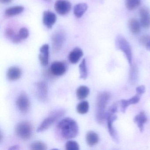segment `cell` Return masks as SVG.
Wrapping results in <instances>:
<instances>
[{"mask_svg": "<svg viewBox=\"0 0 150 150\" xmlns=\"http://www.w3.org/2000/svg\"><path fill=\"white\" fill-rule=\"evenodd\" d=\"M65 39L64 34L61 31H57L52 38V49L54 52H58L61 49Z\"/></svg>", "mask_w": 150, "mask_h": 150, "instance_id": "11", "label": "cell"}, {"mask_svg": "<svg viewBox=\"0 0 150 150\" xmlns=\"http://www.w3.org/2000/svg\"><path fill=\"white\" fill-rule=\"evenodd\" d=\"M16 105L22 113L28 112L30 107V102L27 95L24 92L21 93L16 100Z\"/></svg>", "mask_w": 150, "mask_h": 150, "instance_id": "9", "label": "cell"}, {"mask_svg": "<svg viewBox=\"0 0 150 150\" xmlns=\"http://www.w3.org/2000/svg\"><path fill=\"white\" fill-rule=\"evenodd\" d=\"M56 12L60 15H65L71 11V4L67 0H57L54 6Z\"/></svg>", "mask_w": 150, "mask_h": 150, "instance_id": "10", "label": "cell"}, {"mask_svg": "<svg viewBox=\"0 0 150 150\" xmlns=\"http://www.w3.org/2000/svg\"><path fill=\"white\" fill-rule=\"evenodd\" d=\"M88 6L86 3H79L75 5L74 8V13L77 18H80L86 13Z\"/></svg>", "mask_w": 150, "mask_h": 150, "instance_id": "20", "label": "cell"}, {"mask_svg": "<svg viewBox=\"0 0 150 150\" xmlns=\"http://www.w3.org/2000/svg\"><path fill=\"white\" fill-rule=\"evenodd\" d=\"M89 103L87 101H83L77 105L76 110L79 114L84 115L86 114L89 110Z\"/></svg>", "mask_w": 150, "mask_h": 150, "instance_id": "24", "label": "cell"}, {"mask_svg": "<svg viewBox=\"0 0 150 150\" xmlns=\"http://www.w3.org/2000/svg\"><path fill=\"white\" fill-rule=\"evenodd\" d=\"M16 134L18 137L24 140L30 139L33 133L32 125L28 121H22L16 125L15 128Z\"/></svg>", "mask_w": 150, "mask_h": 150, "instance_id": "4", "label": "cell"}, {"mask_svg": "<svg viewBox=\"0 0 150 150\" xmlns=\"http://www.w3.org/2000/svg\"><path fill=\"white\" fill-rule=\"evenodd\" d=\"M45 1H51V0H44Z\"/></svg>", "mask_w": 150, "mask_h": 150, "instance_id": "36", "label": "cell"}, {"mask_svg": "<svg viewBox=\"0 0 150 150\" xmlns=\"http://www.w3.org/2000/svg\"><path fill=\"white\" fill-rule=\"evenodd\" d=\"M134 123L137 125L140 132L144 131V124L147 121V117L144 111H141L139 114L136 116L133 119Z\"/></svg>", "mask_w": 150, "mask_h": 150, "instance_id": "18", "label": "cell"}, {"mask_svg": "<svg viewBox=\"0 0 150 150\" xmlns=\"http://www.w3.org/2000/svg\"><path fill=\"white\" fill-rule=\"evenodd\" d=\"M24 7L22 6H16L8 8L5 12V14L7 16H13L21 13L23 10Z\"/></svg>", "mask_w": 150, "mask_h": 150, "instance_id": "23", "label": "cell"}, {"mask_svg": "<svg viewBox=\"0 0 150 150\" xmlns=\"http://www.w3.org/2000/svg\"><path fill=\"white\" fill-rule=\"evenodd\" d=\"M67 70V65L61 61H55L51 65L49 72L51 74L56 76L64 75Z\"/></svg>", "mask_w": 150, "mask_h": 150, "instance_id": "8", "label": "cell"}, {"mask_svg": "<svg viewBox=\"0 0 150 150\" xmlns=\"http://www.w3.org/2000/svg\"><path fill=\"white\" fill-rule=\"evenodd\" d=\"M115 44L117 49L124 53L128 63L131 66L132 65V52L128 41L122 36L118 35L116 38Z\"/></svg>", "mask_w": 150, "mask_h": 150, "instance_id": "5", "label": "cell"}, {"mask_svg": "<svg viewBox=\"0 0 150 150\" xmlns=\"http://www.w3.org/2000/svg\"><path fill=\"white\" fill-rule=\"evenodd\" d=\"M35 91L37 97L42 101H45L48 98V86L44 81H39L35 84Z\"/></svg>", "mask_w": 150, "mask_h": 150, "instance_id": "7", "label": "cell"}, {"mask_svg": "<svg viewBox=\"0 0 150 150\" xmlns=\"http://www.w3.org/2000/svg\"><path fill=\"white\" fill-rule=\"evenodd\" d=\"M65 148L67 150H79V146L76 141L69 140L66 144Z\"/></svg>", "mask_w": 150, "mask_h": 150, "instance_id": "29", "label": "cell"}, {"mask_svg": "<svg viewBox=\"0 0 150 150\" xmlns=\"http://www.w3.org/2000/svg\"><path fill=\"white\" fill-rule=\"evenodd\" d=\"M21 76V70L17 67H11L8 68L7 72V78L11 81L19 80Z\"/></svg>", "mask_w": 150, "mask_h": 150, "instance_id": "16", "label": "cell"}, {"mask_svg": "<svg viewBox=\"0 0 150 150\" xmlns=\"http://www.w3.org/2000/svg\"><path fill=\"white\" fill-rule=\"evenodd\" d=\"M62 137L69 139L75 137L79 133V126L75 120L70 117H66L60 120L57 125Z\"/></svg>", "mask_w": 150, "mask_h": 150, "instance_id": "1", "label": "cell"}, {"mask_svg": "<svg viewBox=\"0 0 150 150\" xmlns=\"http://www.w3.org/2000/svg\"><path fill=\"white\" fill-rule=\"evenodd\" d=\"M145 92V87L144 86H139L136 88V93L137 94L141 96Z\"/></svg>", "mask_w": 150, "mask_h": 150, "instance_id": "33", "label": "cell"}, {"mask_svg": "<svg viewBox=\"0 0 150 150\" xmlns=\"http://www.w3.org/2000/svg\"><path fill=\"white\" fill-rule=\"evenodd\" d=\"M129 73V80L132 84H135L138 78V69L135 66L132 65Z\"/></svg>", "mask_w": 150, "mask_h": 150, "instance_id": "28", "label": "cell"}, {"mask_svg": "<svg viewBox=\"0 0 150 150\" xmlns=\"http://www.w3.org/2000/svg\"><path fill=\"white\" fill-rule=\"evenodd\" d=\"M83 55V52L81 49L79 47H76L69 53L68 59L71 64H77Z\"/></svg>", "mask_w": 150, "mask_h": 150, "instance_id": "17", "label": "cell"}, {"mask_svg": "<svg viewBox=\"0 0 150 150\" xmlns=\"http://www.w3.org/2000/svg\"><path fill=\"white\" fill-rule=\"evenodd\" d=\"M56 14L50 11H45L43 15V22L48 28L51 29L57 21Z\"/></svg>", "mask_w": 150, "mask_h": 150, "instance_id": "12", "label": "cell"}, {"mask_svg": "<svg viewBox=\"0 0 150 150\" xmlns=\"http://www.w3.org/2000/svg\"><path fill=\"white\" fill-rule=\"evenodd\" d=\"M141 0H125V6L129 10H133L140 5Z\"/></svg>", "mask_w": 150, "mask_h": 150, "instance_id": "27", "label": "cell"}, {"mask_svg": "<svg viewBox=\"0 0 150 150\" xmlns=\"http://www.w3.org/2000/svg\"><path fill=\"white\" fill-rule=\"evenodd\" d=\"M90 93V90L86 86H81L76 90V96L78 100H83L86 98Z\"/></svg>", "mask_w": 150, "mask_h": 150, "instance_id": "22", "label": "cell"}, {"mask_svg": "<svg viewBox=\"0 0 150 150\" xmlns=\"http://www.w3.org/2000/svg\"><path fill=\"white\" fill-rule=\"evenodd\" d=\"M141 26L145 28H150V14L149 9L146 8H140L139 11Z\"/></svg>", "mask_w": 150, "mask_h": 150, "instance_id": "13", "label": "cell"}, {"mask_svg": "<svg viewBox=\"0 0 150 150\" xmlns=\"http://www.w3.org/2000/svg\"><path fill=\"white\" fill-rule=\"evenodd\" d=\"M20 149V146H19L15 145L10 147L9 150H19Z\"/></svg>", "mask_w": 150, "mask_h": 150, "instance_id": "35", "label": "cell"}, {"mask_svg": "<svg viewBox=\"0 0 150 150\" xmlns=\"http://www.w3.org/2000/svg\"><path fill=\"white\" fill-rule=\"evenodd\" d=\"M141 96L137 94L136 95L132 96L130 99L127 100L122 99L121 100L119 103L121 107V111L123 113H125L126 109L129 106L132 104H136L139 101Z\"/></svg>", "mask_w": 150, "mask_h": 150, "instance_id": "14", "label": "cell"}, {"mask_svg": "<svg viewBox=\"0 0 150 150\" xmlns=\"http://www.w3.org/2000/svg\"><path fill=\"white\" fill-rule=\"evenodd\" d=\"M115 114L108 110V112H106V119L108 124L109 133L113 140L116 143H117L119 142V138L117 132L113 126V123L117 118V116Z\"/></svg>", "mask_w": 150, "mask_h": 150, "instance_id": "6", "label": "cell"}, {"mask_svg": "<svg viewBox=\"0 0 150 150\" xmlns=\"http://www.w3.org/2000/svg\"><path fill=\"white\" fill-rule=\"evenodd\" d=\"M13 0H0L1 3L3 4H8L13 1Z\"/></svg>", "mask_w": 150, "mask_h": 150, "instance_id": "34", "label": "cell"}, {"mask_svg": "<svg viewBox=\"0 0 150 150\" xmlns=\"http://www.w3.org/2000/svg\"><path fill=\"white\" fill-rule=\"evenodd\" d=\"M39 59L42 65H48L49 59V46L48 44L44 45L40 48Z\"/></svg>", "mask_w": 150, "mask_h": 150, "instance_id": "15", "label": "cell"}, {"mask_svg": "<svg viewBox=\"0 0 150 150\" xmlns=\"http://www.w3.org/2000/svg\"><path fill=\"white\" fill-rule=\"evenodd\" d=\"M80 78L83 79H86L88 77L87 67L86 65V59H84L80 64L79 66Z\"/></svg>", "mask_w": 150, "mask_h": 150, "instance_id": "25", "label": "cell"}, {"mask_svg": "<svg viewBox=\"0 0 150 150\" xmlns=\"http://www.w3.org/2000/svg\"><path fill=\"white\" fill-rule=\"evenodd\" d=\"M110 97V93L106 91L100 92L97 95L96 101V122L100 124H103L106 119V112H105V109Z\"/></svg>", "mask_w": 150, "mask_h": 150, "instance_id": "2", "label": "cell"}, {"mask_svg": "<svg viewBox=\"0 0 150 150\" xmlns=\"http://www.w3.org/2000/svg\"><path fill=\"white\" fill-rule=\"evenodd\" d=\"M65 112V110L64 109L56 110L52 111L38 128L37 132H42L49 129L57 120L62 117Z\"/></svg>", "mask_w": 150, "mask_h": 150, "instance_id": "3", "label": "cell"}, {"mask_svg": "<svg viewBox=\"0 0 150 150\" xmlns=\"http://www.w3.org/2000/svg\"><path fill=\"white\" fill-rule=\"evenodd\" d=\"M128 25L129 29L133 35H137L140 32V23L137 20L132 19L129 20Z\"/></svg>", "mask_w": 150, "mask_h": 150, "instance_id": "21", "label": "cell"}, {"mask_svg": "<svg viewBox=\"0 0 150 150\" xmlns=\"http://www.w3.org/2000/svg\"><path fill=\"white\" fill-rule=\"evenodd\" d=\"M140 43L144 46L146 50L150 52V36H144L142 37L139 40Z\"/></svg>", "mask_w": 150, "mask_h": 150, "instance_id": "30", "label": "cell"}, {"mask_svg": "<svg viewBox=\"0 0 150 150\" xmlns=\"http://www.w3.org/2000/svg\"><path fill=\"white\" fill-rule=\"evenodd\" d=\"M5 35L8 38L12 40L16 34L15 33L13 30L10 28H8L6 29L5 31Z\"/></svg>", "mask_w": 150, "mask_h": 150, "instance_id": "32", "label": "cell"}, {"mask_svg": "<svg viewBox=\"0 0 150 150\" xmlns=\"http://www.w3.org/2000/svg\"><path fill=\"white\" fill-rule=\"evenodd\" d=\"M30 149L32 150H45L47 149V146L41 141H35L30 145Z\"/></svg>", "mask_w": 150, "mask_h": 150, "instance_id": "26", "label": "cell"}, {"mask_svg": "<svg viewBox=\"0 0 150 150\" xmlns=\"http://www.w3.org/2000/svg\"><path fill=\"white\" fill-rule=\"evenodd\" d=\"M23 40L27 39L28 37L29 32L27 28H22L20 29L18 34Z\"/></svg>", "mask_w": 150, "mask_h": 150, "instance_id": "31", "label": "cell"}, {"mask_svg": "<svg viewBox=\"0 0 150 150\" xmlns=\"http://www.w3.org/2000/svg\"><path fill=\"white\" fill-rule=\"evenodd\" d=\"M86 139L88 145L89 146H93L99 142V136L96 132L90 131L86 134Z\"/></svg>", "mask_w": 150, "mask_h": 150, "instance_id": "19", "label": "cell"}]
</instances>
